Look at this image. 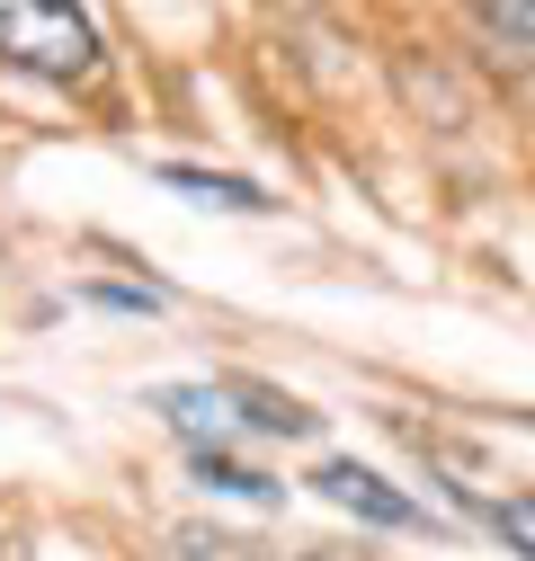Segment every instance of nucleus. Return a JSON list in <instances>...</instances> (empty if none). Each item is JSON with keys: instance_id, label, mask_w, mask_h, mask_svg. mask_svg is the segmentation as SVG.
<instances>
[{"instance_id": "1", "label": "nucleus", "mask_w": 535, "mask_h": 561, "mask_svg": "<svg viewBox=\"0 0 535 561\" xmlns=\"http://www.w3.org/2000/svg\"><path fill=\"white\" fill-rule=\"evenodd\" d=\"M0 62H19L36 81H90L99 27L81 0H0Z\"/></svg>"}, {"instance_id": "2", "label": "nucleus", "mask_w": 535, "mask_h": 561, "mask_svg": "<svg viewBox=\"0 0 535 561\" xmlns=\"http://www.w3.org/2000/svg\"><path fill=\"white\" fill-rule=\"evenodd\" d=\"M312 481H321V500H330V508H349V517H366V526H392V535L429 526L411 490H392V481H384V472H366V463H321Z\"/></svg>"}, {"instance_id": "3", "label": "nucleus", "mask_w": 535, "mask_h": 561, "mask_svg": "<svg viewBox=\"0 0 535 561\" xmlns=\"http://www.w3.org/2000/svg\"><path fill=\"white\" fill-rule=\"evenodd\" d=\"M152 410L170 419L179 437H196V455H206V437H215V455H224V437H232V401H224V383H170V392H152Z\"/></svg>"}, {"instance_id": "4", "label": "nucleus", "mask_w": 535, "mask_h": 561, "mask_svg": "<svg viewBox=\"0 0 535 561\" xmlns=\"http://www.w3.org/2000/svg\"><path fill=\"white\" fill-rule=\"evenodd\" d=\"M224 401H232V419H250V428H268V437H312L321 428V419L295 392H277V383H224Z\"/></svg>"}, {"instance_id": "5", "label": "nucleus", "mask_w": 535, "mask_h": 561, "mask_svg": "<svg viewBox=\"0 0 535 561\" xmlns=\"http://www.w3.org/2000/svg\"><path fill=\"white\" fill-rule=\"evenodd\" d=\"M464 10H474V27H482L491 54H509V62L535 72V0H464Z\"/></svg>"}, {"instance_id": "6", "label": "nucleus", "mask_w": 535, "mask_h": 561, "mask_svg": "<svg viewBox=\"0 0 535 561\" xmlns=\"http://www.w3.org/2000/svg\"><path fill=\"white\" fill-rule=\"evenodd\" d=\"M161 187H179V196H196V205H232V215H259V187L250 179H224V170H187V161H161Z\"/></svg>"}, {"instance_id": "7", "label": "nucleus", "mask_w": 535, "mask_h": 561, "mask_svg": "<svg viewBox=\"0 0 535 561\" xmlns=\"http://www.w3.org/2000/svg\"><path fill=\"white\" fill-rule=\"evenodd\" d=\"M196 481H206V490H232V500H277V481H268V472H250V463H232V455H196Z\"/></svg>"}, {"instance_id": "8", "label": "nucleus", "mask_w": 535, "mask_h": 561, "mask_svg": "<svg viewBox=\"0 0 535 561\" xmlns=\"http://www.w3.org/2000/svg\"><path fill=\"white\" fill-rule=\"evenodd\" d=\"M482 517H491V535H500L509 552H526V561H535V500H491Z\"/></svg>"}]
</instances>
